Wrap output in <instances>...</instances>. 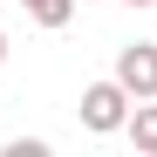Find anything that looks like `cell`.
<instances>
[{"label": "cell", "mask_w": 157, "mask_h": 157, "mask_svg": "<svg viewBox=\"0 0 157 157\" xmlns=\"http://www.w3.org/2000/svg\"><path fill=\"white\" fill-rule=\"evenodd\" d=\"M123 116H130V89L116 82V75L82 89V130H89V137H116V130H123Z\"/></svg>", "instance_id": "1"}, {"label": "cell", "mask_w": 157, "mask_h": 157, "mask_svg": "<svg viewBox=\"0 0 157 157\" xmlns=\"http://www.w3.org/2000/svg\"><path fill=\"white\" fill-rule=\"evenodd\" d=\"M116 82L130 89V102L157 96V41H130L123 48V55H116Z\"/></svg>", "instance_id": "2"}, {"label": "cell", "mask_w": 157, "mask_h": 157, "mask_svg": "<svg viewBox=\"0 0 157 157\" xmlns=\"http://www.w3.org/2000/svg\"><path fill=\"white\" fill-rule=\"evenodd\" d=\"M123 130H130V144H137L144 157H157V96H144L137 109L123 116Z\"/></svg>", "instance_id": "3"}, {"label": "cell", "mask_w": 157, "mask_h": 157, "mask_svg": "<svg viewBox=\"0 0 157 157\" xmlns=\"http://www.w3.org/2000/svg\"><path fill=\"white\" fill-rule=\"evenodd\" d=\"M21 7H28L34 28H68L75 21V0H21Z\"/></svg>", "instance_id": "4"}, {"label": "cell", "mask_w": 157, "mask_h": 157, "mask_svg": "<svg viewBox=\"0 0 157 157\" xmlns=\"http://www.w3.org/2000/svg\"><path fill=\"white\" fill-rule=\"evenodd\" d=\"M7 157H48V137H14Z\"/></svg>", "instance_id": "5"}, {"label": "cell", "mask_w": 157, "mask_h": 157, "mask_svg": "<svg viewBox=\"0 0 157 157\" xmlns=\"http://www.w3.org/2000/svg\"><path fill=\"white\" fill-rule=\"evenodd\" d=\"M0 62H7V34H0Z\"/></svg>", "instance_id": "6"}, {"label": "cell", "mask_w": 157, "mask_h": 157, "mask_svg": "<svg viewBox=\"0 0 157 157\" xmlns=\"http://www.w3.org/2000/svg\"><path fill=\"white\" fill-rule=\"evenodd\" d=\"M130 7H157V0H130Z\"/></svg>", "instance_id": "7"}]
</instances>
